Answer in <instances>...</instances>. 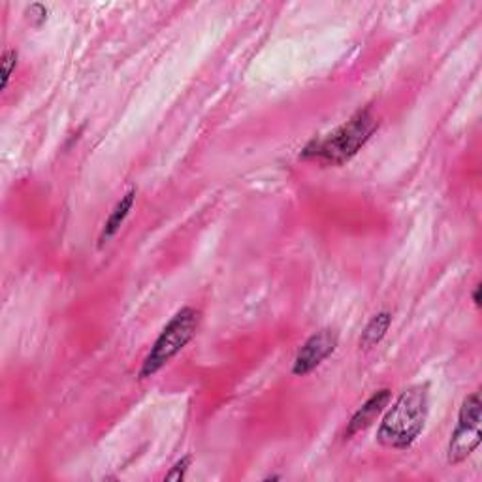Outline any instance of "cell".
I'll use <instances>...</instances> for the list:
<instances>
[{"instance_id": "3957f363", "label": "cell", "mask_w": 482, "mask_h": 482, "mask_svg": "<svg viewBox=\"0 0 482 482\" xmlns=\"http://www.w3.org/2000/svg\"><path fill=\"white\" fill-rule=\"evenodd\" d=\"M202 313L195 308H183L172 317L170 323L160 332L157 341L153 343L149 355L145 356L142 370L138 373L140 379H149L163 370L166 363L178 356L181 350L188 345L198 328H200Z\"/></svg>"}, {"instance_id": "8fae6325", "label": "cell", "mask_w": 482, "mask_h": 482, "mask_svg": "<svg viewBox=\"0 0 482 482\" xmlns=\"http://www.w3.org/2000/svg\"><path fill=\"white\" fill-rule=\"evenodd\" d=\"M27 19L31 21V25L40 27L48 19V8L43 4H33L31 8H27Z\"/></svg>"}, {"instance_id": "7c38bea8", "label": "cell", "mask_w": 482, "mask_h": 482, "mask_svg": "<svg viewBox=\"0 0 482 482\" xmlns=\"http://www.w3.org/2000/svg\"><path fill=\"white\" fill-rule=\"evenodd\" d=\"M473 302H475L477 308H480V285H477L473 290Z\"/></svg>"}, {"instance_id": "277c9868", "label": "cell", "mask_w": 482, "mask_h": 482, "mask_svg": "<svg viewBox=\"0 0 482 482\" xmlns=\"http://www.w3.org/2000/svg\"><path fill=\"white\" fill-rule=\"evenodd\" d=\"M480 398L478 394L473 392L467 396L460 407L458 413V425L456 430L452 432L450 443H448V463L456 465L470 458L473 452L478 448L482 441L480 433Z\"/></svg>"}, {"instance_id": "5b68a950", "label": "cell", "mask_w": 482, "mask_h": 482, "mask_svg": "<svg viewBox=\"0 0 482 482\" xmlns=\"http://www.w3.org/2000/svg\"><path fill=\"white\" fill-rule=\"evenodd\" d=\"M338 343H340V335L335 330L325 328L313 333L298 350L295 366H292V373H295L296 377L310 375L320 366V363L335 353Z\"/></svg>"}, {"instance_id": "8992f818", "label": "cell", "mask_w": 482, "mask_h": 482, "mask_svg": "<svg viewBox=\"0 0 482 482\" xmlns=\"http://www.w3.org/2000/svg\"><path fill=\"white\" fill-rule=\"evenodd\" d=\"M390 398H392V392L388 388H381V390L373 392L371 396L366 400V403H363L358 411L350 417L347 430H345V440H350V437H355L356 433L368 430L375 422V418L388 407Z\"/></svg>"}, {"instance_id": "7a4b0ae2", "label": "cell", "mask_w": 482, "mask_h": 482, "mask_svg": "<svg viewBox=\"0 0 482 482\" xmlns=\"http://www.w3.org/2000/svg\"><path fill=\"white\" fill-rule=\"evenodd\" d=\"M379 123L370 110H360L350 119L325 138L310 142L302 151V158L315 160L326 166H341L356 157L358 151L375 134Z\"/></svg>"}, {"instance_id": "ba28073f", "label": "cell", "mask_w": 482, "mask_h": 482, "mask_svg": "<svg viewBox=\"0 0 482 482\" xmlns=\"http://www.w3.org/2000/svg\"><path fill=\"white\" fill-rule=\"evenodd\" d=\"M390 325H392V315H390L388 311L377 313V315L370 320L368 326L363 328V332H362L360 348L370 350V348L377 347L379 343H381V341L385 340V335H386Z\"/></svg>"}, {"instance_id": "9c48e42d", "label": "cell", "mask_w": 482, "mask_h": 482, "mask_svg": "<svg viewBox=\"0 0 482 482\" xmlns=\"http://www.w3.org/2000/svg\"><path fill=\"white\" fill-rule=\"evenodd\" d=\"M18 66V51L16 50H6L3 55V89L8 87V81L13 74V70Z\"/></svg>"}, {"instance_id": "52a82bcc", "label": "cell", "mask_w": 482, "mask_h": 482, "mask_svg": "<svg viewBox=\"0 0 482 482\" xmlns=\"http://www.w3.org/2000/svg\"><path fill=\"white\" fill-rule=\"evenodd\" d=\"M134 202H136V188H130V191L119 202H117V206L113 208V211L106 218L104 226H102L98 247H104L108 241H111L117 236V232L121 230V226L126 221V217L130 215V211H133Z\"/></svg>"}, {"instance_id": "30bf717a", "label": "cell", "mask_w": 482, "mask_h": 482, "mask_svg": "<svg viewBox=\"0 0 482 482\" xmlns=\"http://www.w3.org/2000/svg\"><path fill=\"white\" fill-rule=\"evenodd\" d=\"M191 456H183L180 462H175L172 470L166 473V480H183L187 475V470L191 467Z\"/></svg>"}, {"instance_id": "6da1fadb", "label": "cell", "mask_w": 482, "mask_h": 482, "mask_svg": "<svg viewBox=\"0 0 482 482\" xmlns=\"http://www.w3.org/2000/svg\"><path fill=\"white\" fill-rule=\"evenodd\" d=\"M430 413V386L415 385L394 402L377 430V441L386 448L405 450L425 430Z\"/></svg>"}]
</instances>
